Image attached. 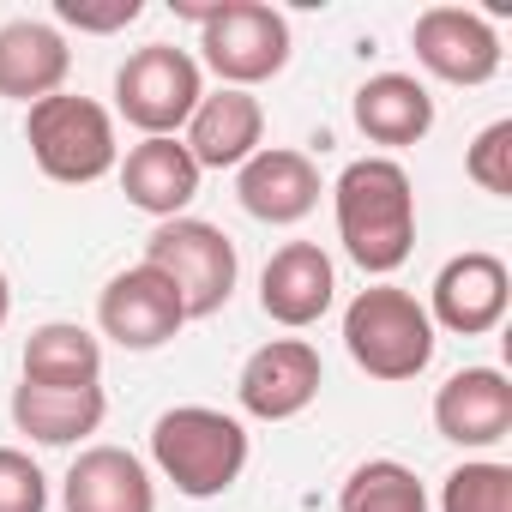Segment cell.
Instances as JSON below:
<instances>
[{
  "instance_id": "10",
  "label": "cell",
  "mask_w": 512,
  "mask_h": 512,
  "mask_svg": "<svg viewBox=\"0 0 512 512\" xmlns=\"http://www.w3.org/2000/svg\"><path fill=\"white\" fill-rule=\"evenodd\" d=\"M326 386V362L308 338H272L260 344L247 362H241V380H235V398L253 422H290L302 416Z\"/></svg>"
},
{
  "instance_id": "3",
  "label": "cell",
  "mask_w": 512,
  "mask_h": 512,
  "mask_svg": "<svg viewBox=\"0 0 512 512\" xmlns=\"http://www.w3.org/2000/svg\"><path fill=\"white\" fill-rule=\"evenodd\" d=\"M247 428L229 410L211 404H175L151 422V464L163 482H175V494L187 500H217L241 482L247 470Z\"/></svg>"
},
{
  "instance_id": "22",
  "label": "cell",
  "mask_w": 512,
  "mask_h": 512,
  "mask_svg": "<svg viewBox=\"0 0 512 512\" xmlns=\"http://www.w3.org/2000/svg\"><path fill=\"white\" fill-rule=\"evenodd\" d=\"M338 512H428V488L398 458H368L344 476Z\"/></svg>"
},
{
  "instance_id": "18",
  "label": "cell",
  "mask_w": 512,
  "mask_h": 512,
  "mask_svg": "<svg viewBox=\"0 0 512 512\" xmlns=\"http://www.w3.org/2000/svg\"><path fill=\"white\" fill-rule=\"evenodd\" d=\"M73 73V49L55 25L43 19H13V25H0V97H13V103H43L67 85Z\"/></svg>"
},
{
  "instance_id": "19",
  "label": "cell",
  "mask_w": 512,
  "mask_h": 512,
  "mask_svg": "<svg viewBox=\"0 0 512 512\" xmlns=\"http://www.w3.org/2000/svg\"><path fill=\"white\" fill-rule=\"evenodd\" d=\"M362 139L386 145V151H404V145H422L434 133V97L416 73H374L356 85V103H350Z\"/></svg>"
},
{
  "instance_id": "9",
  "label": "cell",
  "mask_w": 512,
  "mask_h": 512,
  "mask_svg": "<svg viewBox=\"0 0 512 512\" xmlns=\"http://www.w3.org/2000/svg\"><path fill=\"white\" fill-rule=\"evenodd\" d=\"M506 302H512V272L500 253H458L434 272V290H428V320L434 332H458V338H488L500 320H506Z\"/></svg>"
},
{
  "instance_id": "27",
  "label": "cell",
  "mask_w": 512,
  "mask_h": 512,
  "mask_svg": "<svg viewBox=\"0 0 512 512\" xmlns=\"http://www.w3.org/2000/svg\"><path fill=\"white\" fill-rule=\"evenodd\" d=\"M7 314H13V284H7V272H0V326H7Z\"/></svg>"
},
{
  "instance_id": "23",
  "label": "cell",
  "mask_w": 512,
  "mask_h": 512,
  "mask_svg": "<svg viewBox=\"0 0 512 512\" xmlns=\"http://www.w3.org/2000/svg\"><path fill=\"white\" fill-rule=\"evenodd\" d=\"M440 512H512V464L464 458L440 482Z\"/></svg>"
},
{
  "instance_id": "14",
  "label": "cell",
  "mask_w": 512,
  "mask_h": 512,
  "mask_svg": "<svg viewBox=\"0 0 512 512\" xmlns=\"http://www.w3.org/2000/svg\"><path fill=\"white\" fill-rule=\"evenodd\" d=\"M434 428L440 440L464 452H488L512 434V380L500 368H458L434 392Z\"/></svg>"
},
{
  "instance_id": "6",
  "label": "cell",
  "mask_w": 512,
  "mask_h": 512,
  "mask_svg": "<svg viewBox=\"0 0 512 512\" xmlns=\"http://www.w3.org/2000/svg\"><path fill=\"white\" fill-rule=\"evenodd\" d=\"M145 266L163 272L187 308V320H211L217 308H229L241 260H235V241L205 223V217H169L145 235Z\"/></svg>"
},
{
  "instance_id": "21",
  "label": "cell",
  "mask_w": 512,
  "mask_h": 512,
  "mask_svg": "<svg viewBox=\"0 0 512 512\" xmlns=\"http://www.w3.org/2000/svg\"><path fill=\"white\" fill-rule=\"evenodd\" d=\"M19 368L31 386H103V338L79 320H49L25 338Z\"/></svg>"
},
{
  "instance_id": "15",
  "label": "cell",
  "mask_w": 512,
  "mask_h": 512,
  "mask_svg": "<svg viewBox=\"0 0 512 512\" xmlns=\"http://www.w3.org/2000/svg\"><path fill=\"white\" fill-rule=\"evenodd\" d=\"M181 145H187V157L199 163V175H205V169H241L253 151L266 145V103L253 97V91L217 85V91L199 97L193 121L181 127Z\"/></svg>"
},
{
  "instance_id": "7",
  "label": "cell",
  "mask_w": 512,
  "mask_h": 512,
  "mask_svg": "<svg viewBox=\"0 0 512 512\" xmlns=\"http://www.w3.org/2000/svg\"><path fill=\"white\" fill-rule=\"evenodd\" d=\"M199 97H205V67L175 43H145L115 73V109L145 139H181Z\"/></svg>"
},
{
  "instance_id": "5",
  "label": "cell",
  "mask_w": 512,
  "mask_h": 512,
  "mask_svg": "<svg viewBox=\"0 0 512 512\" xmlns=\"http://www.w3.org/2000/svg\"><path fill=\"white\" fill-rule=\"evenodd\" d=\"M25 145H31L37 169L61 187H91L121 163L115 115L97 97H73V91H55L25 109Z\"/></svg>"
},
{
  "instance_id": "16",
  "label": "cell",
  "mask_w": 512,
  "mask_h": 512,
  "mask_svg": "<svg viewBox=\"0 0 512 512\" xmlns=\"http://www.w3.org/2000/svg\"><path fill=\"white\" fill-rule=\"evenodd\" d=\"M67 512H157V482L127 446H85L61 476Z\"/></svg>"
},
{
  "instance_id": "1",
  "label": "cell",
  "mask_w": 512,
  "mask_h": 512,
  "mask_svg": "<svg viewBox=\"0 0 512 512\" xmlns=\"http://www.w3.org/2000/svg\"><path fill=\"white\" fill-rule=\"evenodd\" d=\"M338 241L368 278H392L416 247V181L398 157H356L332 181Z\"/></svg>"
},
{
  "instance_id": "25",
  "label": "cell",
  "mask_w": 512,
  "mask_h": 512,
  "mask_svg": "<svg viewBox=\"0 0 512 512\" xmlns=\"http://www.w3.org/2000/svg\"><path fill=\"white\" fill-rule=\"evenodd\" d=\"M0 512H49V476L19 446H0Z\"/></svg>"
},
{
  "instance_id": "17",
  "label": "cell",
  "mask_w": 512,
  "mask_h": 512,
  "mask_svg": "<svg viewBox=\"0 0 512 512\" xmlns=\"http://www.w3.org/2000/svg\"><path fill=\"white\" fill-rule=\"evenodd\" d=\"M115 175H121L127 205H139V211L157 217V223L187 217V205L199 199V163L187 157L181 139H139V145L115 163Z\"/></svg>"
},
{
  "instance_id": "8",
  "label": "cell",
  "mask_w": 512,
  "mask_h": 512,
  "mask_svg": "<svg viewBox=\"0 0 512 512\" xmlns=\"http://www.w3.org/2000/svg\"><path fill=\"white\" fill-rule=\"evenodd\" d=\"M181 326H187V308H181L175 284H169L163 272H151L145 260L127 266V272H115V278L103 284V296H97V332H103L109 344L133 350V356L163 350Z\"/></svg>"
},
{
  "instance_id": "12",
  "label": "cell",
  "mask_w": 512,
  "mask_h": 512,
  "mask_svg": "<svg viewBox=\"0 0 512 512\" xmlns=\"http://www.w3.org/2000/svg\"><path fill=\"white\" fill-rule=\"evenodd\" d=\"M332 302H338V272H332L320 241H284L266 260V272H260V308H266L272 326L308 332V326H320L332 314Z\"/></svg>"
},
{
  "instance_id": "11",
  "label": "cell",
  "mask_w": 512,
  "mask_h": 512,
  "mask_svg": "<svg viewBox=\"0 0 512 512\" xmlns=\"http://www.w3.org/2000/svg\"><path fill=\"white\" fill-rule=\"evenodd\" d=\"M416 67L440 85H488L500 73V31L470 7H428L410 25Z\"/></svg>"
},
{
  "instance_id": "2",
  "label": "cell",
  "mask_w": 512,
  "mask_h": 512,
  "mask_svg": "<svg viewBox=\"0 0 512 512\" xmlns=\"http://www.w3.org/2000/svg\"><path fill=\"white\" fill-rule=\"evenodd\" d=\"M175 13L199 25V67L229 91H253L290 67V19L266 0H175Z\"/></svg>"
},
{
  "instance_id": "26",
  "label": "cell",
  "mask_w": 512,
  "mask_h": 512,
  "mask_svg": "<svg viewBox=\"0 0 512 512\" xmlns=\"http://www.w3.org/2000/svg\"><path fill=\"white\" fill-rule=\"evenodd\" d=\"M139 13H145V0H109V7H85V0H55V19H61V25H73V31H91V37L127 31Z\"/></svg>"
},
{
  "instance_id": "24",
  "label": "cell",
  "mask_w": 512,
  "mask_h": 512,
  "mask_svg": "<svg viewBox=\"0 0 512 512\" xmlns=\"http://www.w3.org/2000/svg\"><path fill=\"white\" fill-rule=\"evenodd\" d=\"M464 175H470L482 193H494V199L512 193V121H488V127L470 139V151H464Z\"/></svg>"
},
{
  "instance_id": "13",
  "label": "cell",
  "mask_w": 512,
  "mask_h": 512,
  "mask_svg": "<svg viewBox=\"0 0 512 512\" xmlns=\"http://www.w3.org/2000/svg\"><path fill=\"white\" fill-rule=\"evenodd\" d=\"M326 181H320V163L308 151H290V145H260L241 169H235V199L247 217L260 223H302L314 205H320Z\"/></svg>"
},
{
  "instance_id": "4",
  "label": "cell",
  "mask_w": 512,
  "mask_h": 512,
  "mask_svg": "<svg viewBox=\"0 0 512 512\" xmlns=\"http://www.w3.org/2000/svg\"><path fill=\"white\" fill-rule=\"evenodd\" d=\"M434 320L428 308L398 290V284H368L350 308H344V350L350 362L368 374V380H386V386H404L416 374H428L434 362Z\"/></svg>"
},
{
  "instance_id": "20",
  "label": "cell",
  "mask_w": 512,
  "mask_h": 512,
  "mask_svg": "<svg viewBox=\"0 0 512 512\" xmlns=\"http://www.w3.org/2000/svg\"><path fill=\"white\" fill-rule=\"evenodd\" d=\"M109 392L103 386H13V428L31 434L37 446H79L103 428Z\"/></svg>"
}]
</instances>
